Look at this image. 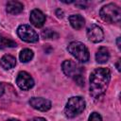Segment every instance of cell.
<instances>
[{
  "mask_svg": "<svg viewBox=\"0 0 121 121\" xmlns=\"http://www.w3.org/2000/svg\"><path fill=\"white\" fill-rule=\"evenodd\" d=\"M89 121H102V118H101L99 113L94 112L91 113V115L89 117Z\"/></svg>",
  "mask_w": 121,
  "mask_h": 121,
  "instance_id": "obj_18",
  "label": "cell"
},
{
  "mask_svg": "<svg viewBox=\"0 0 121 121\" xmlns=\"http://www.w3.org/2000/svg\"><path fill=\"white\" fill-rule=\"evenodd\" d=\"M67 50L80 62H86L89 60V51L86 45L80 42H72L69 43Z\"/></svg>",
  "mask_w": 121,
  "mask_h": 121,
  "instance_id": "obj_4",
  "label": "cell"
},
{
  "mask_svg": "<svg viewBox=\"0 0 121 121\" xmlns=\"http://www.w3.org/2000/svg\"><path fill=\"white\" fill-rule=\"evenodd\" d=\"M119 40H120V38H118V39H117V46L120 48V43H119Z\"/></svg>",
  "mask_w": 121,
  "mask_h": 121,
  "instance_id": "obj_24",
  "label": "cell"
},
{
  "mask_svg": "<svg viewBox=\"0 0 121 121\" xmlns=\"http://www.w3.org/2000/svg\"><path fill=\"white\" fill-rule=\"evenodd\" d=\"M69 22H70V25L72 26V27L75 29H81L85 25L84 18L79 14L71 15L69 17Z\"/></svg>",
  "mask_w": 121,
  "mask_h": 121,
  "instance_id": "obj_12",
  "label": "cell"
},
{
  "mask_svg": "<svg viewBox=\"0 0 121 121\" xmlns=\"http://www.w3.org/2000/svg\"><path fill=\"white\" fill-rule=\"evenodd\" d=\"M85 109V100L80 96L70 97L66 103L64 113L68 118H73L79 114Z\"/></svg>",
  "mask_w": 121,
  "mask_h": 121,
  "instance_id": "obj_2",
  "label": "cell"
},
{
  "mask_svg": "<svg viewBox=\"0 0 121 121\" xmlns=\"http://www.w3.org/2000/svg\"><path fill=\"white\" fill-rule=\"evenodd\" d=\"M30 22L33 26L37 27L43 26V25L45 22V15L40 10V9H33L30 12Z\"/></svg>",
  "mask_w": 121,
  "mask_h": 121,
  "instance_id": "obj_10",
  "label": "cell"
},
{
  "mask_svg": "<svg viewBox=\"0 0 121 121\" xmlns=\"http://www.w3.org/2000/svg\"><path fill=\"white\" fill-rule=\"evenodd\" d=\"M19 58H20V60L22 62H27L33 58V51L28 49V48L23 49L19 55Z\"/></svg>",
  "mask_w": 121,
  "mask_h": 121,
  "instance_id": "obj_15",
  "label": "cell"
},
{
  "mask_svg": "<svg viewBox=\"0 0 121 121\" xmlns=\"http://www.w3.org/2000/svg\"><path fill=\"white\" fill-rule=\"evenodd\" d=\"M87 37L93 43H99L104 38V33L100 26L96 25H92L87 29Z\"/></svg>",
  "mask_w": 121,
  "mask_h": 121,
  "instance_id": "obj_8",
  "label": "cell"
},
{
  "mask_svg": "<svg viewBox=\"0 0 121 121\" xmlns=\"http://www.w3.org/2000/svg\"><path fill=\"white\" fill-rule=\"evenodd\" d=\"M16 43L12 40L3 37L0 35V48H7V47H15Z\"/></svg>",
  "mask_w": 121,
  "mask_h": 121,
  "instance_id": "obj_16",
  "label": "cell"
},
{
  "mask_svg": "<svg viewBox=\"0 0 121 121\" xmlns=\"http://www.w3.org/2000/svg\"><path fill=\"white\" fill-rule=\"evenodd\" d=\"M56 14H57V16H58L59 18H62V16H63V12H62V10H60V9H57V10H56Z\"/></svg>",
  "mask_w": 121,
  "mask_h": 121,
  "instance_id": "obj_20",
  "label": "cell"
},
{
  "mask_svg": "<svg viewBox=\"0 0 121 121\" xmlns=\"http://www.w3.org/2000/svg\"><path fill=\"white\" fill-rule=\"evenodd\" d=\"M116 67H117V70L118 71H120V66H119V60L117 61V63H116Z\"/></svg>",
  "mask_w": 121,
  "mask_h": 121,
  "instance_id": "obj_23",
  "label": "cell"
},
{
  "mask_svg": "<svg viewBox=\"0 0 121 121\" xmlns=\"http://www.w3.org/2000/svg\"><path fill=\"white\" fill-rule=\"evenodd\" d=\"M61 67H62L63 73L70 78H75L78 75H82L83 73V68L71 60L63 61Z\"/></svg>",
  "mask_w": 121,
  "mask_h": 121,
  "instance_id": "obj_6",
  "label": "cell"
},
{
  "mask_svg": "<svg viewBox=\"0 0 121 121\" xmlns=\"http://www.w3.org/2000/svg\"><path fill=\"white\" fill-rule=\"evenodd\" d=\"M109 58H110V53H109V50L108 48L104 47V46H101L96 54H95V60L98 62V63H105L109 60Z\"/></svg>",
  "mask_w": 121,
  "mask_h": 121,
  "instance_id": "obj_14",
  "label": "cell"
},
{
  "mask_svg": "<svg viewBox=\"0 0 121 121\" xmlns=\"http://www.w3.org/2000/svg\"><path fill=\"white\" fill-rule=\"evenodd\" d=\"M29 104L32 108L42 112L48 111L51 108V102L43 97H31L29 99Z\"/></svg>",
  "mask_w": 121,
  "mask_h": 121,
  "instance_id": "obj_9",
  "label": "cell"
},
{
  "mask_svg": "<svg viewBox=\"0 0 121 121\" xmlns=\"http://www.w3.org/2000/svg\"><path fill=\"white\" fill-rule=\"evenodd\" d=\"M16 83L20 89L26 91L33 87L34 80L28 73H26L25 71H21L16 78Z\"/></svg>",
  "mask_w": 121,
  "mask_h": 121,
  "instance_id": "obj_7",
  "label": "cell"
},
{
  "mask_svg": "<svg viewBox=\"0 0 121 121\" xmlns=\"http://www.w3.org/2000/svg\"><path fill=\"white\" fill-rule=\"evenodd\" d=\"M18 36L26 43H36L39 40L38 33L28 25H21L17 28Z\"/></svg>",
  "mask_w": 121,
  "mask_h": 121,
  "instance_id": "obj_5",
  "label": "cell"
},
{
  "mask_svg": "<svg viewBox=\"0 0 121 121\" xmlns=\"http://www.w3.org/2000/svg\"><path fill=\"white\" fill-rule=\"evenodd\" d=\"M7 121H18L17 119H9V120H7Z\"/></svg>",
  "mask_w": 121,
  "mask_h": 121,
  "instance_id": "obj_25",
  "label": "cell"
},
{
  "mask_svg": "<svg viewBox=\"0 0 121 121\" xmlns=\"http://www.w3.org/2000/svg\"><path fill=\"white\" fill-rule=\"evenodd\" d=\"M24 6L21 2L18 1H9L7 3V12L9 14H19L23 11Z\"/></svg>",
  "mask_w": 121,
  "mask_h": 121,
  "instance_id": "obj_11",
  "label": "cell"
},
{
  "mask_svg": "<svg viewBox=\"0 0 121 121\" xmlns=\"http://www.w3.org/2000/svg\"><path fill=\"white\" fill-rule=\"evenodd\" d=\"M29 121H46V120L44 118H43V117H34Z\"/></svg>",
  "mask_w": 121,
  "mask_h": 121,
  "instance_id": "obj_21",
  "label": "cell"
},
{
  "mask_svg": "<svg viewBox=\"0 0 121 121\" xmlns=\"http://www.w3.org/2000/svg\"><path fill=\"white\" fill-rule=\"evenodd\" d=\"M111 80V71L108 68H96L90 76V95L97 99L103 95Z\"/></svg>",
  "mask_w": 121,
  "mask_h": 121,
  "instance_id": "obj_1",
  "label": "cell"
},
{
  "mask_svg": "<svg viewBox=\"0 0 121 121\" xmlns=\"http://www.w3.org/2000/svg\"><path fill=\"white\" fill-rule=\"evenodd\" d=\"M73 78H74V80L76 81V83L78 85H79V86H83L84 85V78H83L82 75H78V76H77V77H75Z\"/></svg>",
  "mask_w": 121,
  "mask_h": 121,
  "instance_id": "obj_19",
  "label": "cell"
},
{
  "mask_svg": "<svg viewBox=\"0 0 121 121\" xmlns=\"http://www.w3.org/2000/svg\"><path fill=\"white\" fill-rule=\"evenodd\" d=\"M4 94V86L2 83H0V96Z\"/></svg>",
  "mask_w": 121,
  "mask_h": 121,
  "instance_id": "obj_22",
  "label": "cell"
},
{
  "mask_svg": "<svg viewBox=\"0 0 121 121\" xmlns=\"http://www.w3.org/2000/svg\"><path fill=\"white\" fill-rule=\"evenodd\" d=\"M0 65L5 70L11 69L16 65V60L11 55H4L0 60Z\"/></svg>",
  "mask_w": 121,
  "mask_h": 121,
  "instance_id": "obj_13",
  "label": "cell"
},
{
  "mask_svg": "<svg viewBox=\"0 0 121 121\" xmlns=\"http://www.w3.org/2000/svg\"><path fill=\"white\" fill-rule=\"evenodd\" d=\"M42 36L44 39H53V38H58V33H56L55 31L47 28V29H44L42 32Z\"/></svg>",
  "mask_w": 121,
  "mask_h": 121,
  "instance_id": "obj_17",
  "label": "cell"
},
{
  "mask_svg": "<svg viewBox=\"0 0 121 121\" xmlns=\"http://www.w3.org/2000/svg\"><path fill=\"white\" fill-rule=\"evenodd\" d=\"M99 15L102 20L109 22V23H118L121 18V10L118 6L113 3L108 4L104 6L100 11Z\"/></svg>",
  "mask_w": 121,
  "mask_h": 121,
  "instance_id": "obj_3",
  "label": "cell"
}]
</instances>
